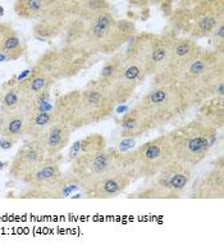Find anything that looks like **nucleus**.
I'll return each instance as SVG.
<instances>
[{
  "label": "nucleus",
  "instance_id": "27",
  "mask_svg": "<svg viewBox=\"0 0 224 250\" xmlns=\"http://www.w3.org/2000/svg\"><path fill=\"white\" fill-rule=\"evenodd\" d=\"M57 118L53 110H41L35 109L30 117V124H28L27 135L30 139H38L48 127L54 124Z\"/></svg>",
  "mask_w": 224,
  "mask_h": 250
},
{
  "label": "nucleus",
  "instance_id": "6",
  "mask_svg": "<svg viewBox=\"0 0 224 250\" xmlns=\"http://www.w3.org/2000/svg\"><path fill=\"white\" fill-rule=\"evenodd\" d=\"M173 161H176L173 149L166 134L123 153V167L132 175L133 181L155 177Z\"/></svg>",
  "mask_w": 224,
  "mask_h": 250
},
{
  "label": "nucleus",
  "instance_id": "20",
  "mask_svg": "<svg viewBox=\"0 0 224 250\" xmlns=\"http://www.w3.org/2000/svg\"><path fill=\"white\" fill-rule=\"evenodd\" d=\"M27 106L35 105L34 104H30L26 100L23 93L20 91L17 80H9V81H7V83L0 87V110L3 113H16L18 110L27 108Z\"/></svg>",
  "mask_w": 224,
  "mask_h": 250
},
{
  "label": "nucleus",
  "instance_id": "8",
  "mask_svg": "<svg viewBox=\"0 0 224 250\" xmlns=\"http://www.w3.org/2000/svg\"><path fill=\"white\" fill-rule=\"evenodd\" d=\"M192 180V168L173 161L150 178L146 185L129 194V199H180Z\"/></svg>",
  "mask_w": 224,
  "mask_h": 250
},
{
  "label": "nucleus",
  "instance_id": "13",
  "mask_svg": "<svg viewBox=\"0 0 224 250\" xmlns=\"http://www.w3.org/2000/svg\"><path fill=\"white\" fill-rule=\"evenodd\" d=\"M46 153L40 141L31 139L26 144L22 145L18 149L17 154L14 155L8 171L10 178L23 182L24 178L44 161Z\"/></svg>",
  "mask_w": 224,
  "mask_h": 250
},
{
  "label": "nucleus",
  "instance_id": "21",
  "mask_svg": "<svg viewBox=\"0 0 224 250\" xmlns=\"http://www.w3.org/2000/svg\"><path fill=\"white\" fill-rule=\"evenodd\" d=\"M35 109H39V108L27 106V108L18 110L16 113L8 114L7 124H5V127H4L1 137H5V139L14 143V141L20 140L23 136H26L28 130V124H30L31 113Z\"/></svg>",
  "mask_w": 224,
  "mask_h": 250
},
{
  "label": "nucleus",
  "instance_id": "23",
  "mask_svg": "<svg viewBox=\"0 0 224 250\" xmlns=\"http://www.w3.org/2000/svg\"><path fill=\"white\" fill-rule=\"evenodd\" d=\"M197 120L222 130L224 126V96H214L200 104Z\"/></svg>",
  "mask_w": 224,
  "mask_h": 250
},
{
  "label": "nucleus",
  "instance_id": "11",
  "mask_svg": "<svg viewBox=\"0 0 224 250\" xmlns=\"http://www.w3.org/2000/svg\"><path fill=\"white\" fill-rule=\"evenodd\" d=\"M133 182L135 181L132 175L123 168L99 178L95 182L82 188V192L87 199H96V200L114 199L122 195Z\"/></svg>",
  "mask_w": 224,
  "mask_h": 250
},
{
  "label": "nucleus",
  "instance_id": "3",
  "mask_svg": "<svg viewBox=\"0 0 224 250\" xmlns=\"http://www.w3.org/2000/svg\"><path fill=\"white\" fill-rule=\"evenodd\" d=\"M190 106H199L206 99L224 96L223 55L204 50L178 79Z\"/></svg>",
  "mask_w": 224,
  "mask_h": 250
},
{
  "label": "nucleus",
  "instance_id": "2",
  "mask_svg": "<svg viewBox=\"0 0 224 250\" xmlns=\"http://www.w3.org/2000/svg\"><path fill=\"white\" fill-rule=\"evenodd\" d=\"M137 105L153 124L154 130L168 126L191 108L178 80L165 72L153 76V83Z\"/></svg>",
  "mask_w": 224,
  "mask_h": 250
},
{
  "label": "nucleus",
  "instance_id": "12",
  "mask_svg": "<svg viewBox=\"0 0 224 250\" xmlns=\"http://www.w3.org/2000/svg\"><path fill=\"white\" fill-rule=\"evenodd\" d=\"M203 52L204 49L195 42V39L176 38L164 72L178 80L182 73L203 54Z\"/></svg>",
  "mask_w": 224,
  "mask_h": 250
},
{
  "label": "nucleus",
  "instance_id": "16",
  "mask_svg": "<svg viewBox=\"0 0 224 250\" xmlns=\"http://www.w3.org/2000/svg\"><path fill=\"white\" fill-rule=\"evenodd\" d=\"M176 35L166 34L163 36H153V42L150 46L149 57L145 64V73L147 77H153L155 75L164 72L169 61L170 50L173 45Z\"/></svg>",
  "mask_w": 224,
  "mask_h": 250
},
{
  "label": "nucleus",
  "instance_id": "25",
  "mask_svg": "<svg viewBox=\"0 0 224 250\" xmlns=\"http://www.w3.org/2000/svg\"><path fill=\"white\" fill-rule=\"evenodd\" d=\"M106 139L102 134H90L72 144L67 155V162H73L78 155L95 153L106 149Z\"/></svg>",
  "mask_w": 224,
  "mask_h": 250
},
{
  "label": "nucleus",
  "instance_id": "14",
  "mask_svg": "<svg viewBox=\"0 0 224 250\" xmlns=\"http://www.w3.org/2000/svg\"><path fill=\"white\" fill-rule=\"evenodd\" d=\"M222 21L223 0H209L206 3H200L195 8V12H192V30L190 34L195 39L210 36Z\"/></svg>",
  "mask_w": 224,
  "mask_h": 250
},
{
  "label": "nucleus",
  "instance_id": "1",
  "mask_svg": "<svg viewBox=\"0 0 224 250\" xmlns=\"http://www.w3.org/2000/svg\"><path fill=\"white\" fill-rule=\"evenodd\" d=\"M116 105L110 90L95 79L82 89L58 96L51 110L57 121L64 122L72 131H76L108 120Z\"/></svg>",
  "mask_w": 224,
  "mask_h": 250
},
{
  "label": "nucleus",
  "instance_id": "9",
  "mask_svg": "<svg viewBox=\"0 0 224 250\" xmlns=\"http://www.w3.org/2000/svg\"><path fill=\"white\" fill-rule=\"evenodd\" d=\"M123 168L122 151L116 147H106L95 153L78 155L75 161L71 162L69 171L73 173L82 190L99 178Z\"/></svg>",
  "mask_w": 224,
  "mask_h": 250
},
{
  "label": "nucleus",
  "instance_id": "19",
  "mask_svg": "<svg viewBox=\"0 0 224 250\" xmlns=\"http://www.w3.org/2000/svg\"><path fill=\"white\" fill-rule=\"evenodd\" d=\"M117 125L119 127L121 135L126 139H136L154 130L153 124L137 104H135L119 120H117Z\"/></svg>",
  "mask_w": 224,
  "mask_h": 250
},
{
  "label": "nucleus",
  "instance_id": "7",
  "mask_svg": "<svg viewBox=\"0 0 224 250\" xmlns=\"http://www.w3.org/2000/svg\"><path fill=\"white\" fill-rule=\"evenodd\" d=\"M94 55L83 49L63 45L61 49H49L40 55L32 71L48 76L55 83L59 80L72 79L92 64Z\"/></svg>",
  "mask_w": 224,
  "mask_h": 250
},
{
  "label": "nucleus",
  "instance_id": "31",
  "mask_svg": "<svg viewBox=\"0 0 224 250\" xmlns=\"http://www.w3.org/2000/svg\"><path fill=\"white\" fill-rule=\"evenodd\" d=\"M10 28H12V26H9L8 23H0V39L3 38L4 35L7 34Z\"/></svg>",
  "mask_w": 224,
  "mask_h": 250
},
{
  "label": "nucleus",
  "instance_id": "22",
  "mask_svg": "<svg viewBox=\"0 0 224 250\" xmlns=\"http://www.w3.org/2000/svg\"><path fill=\"white\" fill-rule=\"evenodd\" d=\"M65 17L59 12L57 4L53 8V11L46 16L41 18V21L35 24L34 36L41 42H46L51 39L57 38L64 27Z\"/></svg>",
  "mask_w": 224,
  "mask_h": 250
},
{
  "label": "nucleus",
  "instance_id": "26",
  "mask_svg": "<svg viewBox=\"0 0 224 250\" xmlns=\"http://www.w3.org/2000/svg\"><path fill=\"white\" fill-rule=\"evenodd\" d=\"M26 44L20 39L17 32L10 28L3 38L0 39V58L7 61H16L26 53Z\"/></svg>",
  "mask_w": 224,
  "mask_h": 250
},
{
  "label": "nucleus",
  "instance_id": "4",
  "mask_svg": "<svg viewBox=\"0 0 224 250\" xmlns=\"http://www.w3.org/2000/svg\"><path fill=\"white\" fill-rule=\"evenodd\" d=\"M218 131L197 118L176 127L166 134L172 144L174 159L191 168L199 166L217 144Z\"/></svg>",
  "mask_w": 224,
  "mask_h": 250
},
{
  "label": "nucleus",
  "instance_id": "29",
  "mask_svg": "<svg viewBox=\"0 0 224 250\" xmlns=\"http://www.w3.org/2000/svg\"><path fill=\"white\" fill-rule=\"evenodd\" d=\"M213 38H214V46L215 52L219 54H224V23L223 21L218 24L217 28L213 31Z\"/></svg>",
  "mask_w": 224,
  "mask_h": 250
},
{
  "label": "nucleus",
  "instance_id": "15",
  "mask_svg": "<svg viewBox=\"0 0 224 250\" xmlns=\"http://www.w3.org/2000/svg\"><path fill=\"white\" fill-rule=\"evenodd\" d=\"M191 199H223L224 169L214 167L197 177L191 188Z\"/></svg>",
  "mask_w": 224,
  "mask_h": 250
},
{
  "label": "nucleus",
  "instance_id": "17",
  "mask_svg": "<svg viewBox=\"0 0 224 250\" xmlns=\"http://www.w3.org/2000/svg\"><path fill=\"white\" fill-rule=\"evenodd\" d=\"M73 131L68 125L61 121H55L54 124L48 127L46 130L35 140L40 141V144L45 149L46 157H54L61 153V150L67 147L71 140V135Z\"/></svg>",
  "mask_w": 224,
  "mask_h": 250
},
{
  "label": "nucleus",
  "instance_id": "18",
  "mask_svg": "<svg viewBox=\"0 0 224 250\" xmlns=\"http://www.w3.org/2000/svg\"><path fill=\"white\" fill-rule=\"evenodd\" d=\"M54 83V80L32 69L26 79L18 81L20 91L23 93L26 100L30 104H34L36 108H39V102H42L48 96L49 90Z\"/></svg>",
  "mask_w": 224,
  "mask_h": 250
},
{
  "label": "nucleus",
  "instance_id": "5",
  "mask_svg": "<svg viewBox=\"0 0 224 250\" xmlns=\"http://www.w3.org/2000/svg\"><path fill=\"white\" fill-rule=\"evenodd\" d=\"M136 35V27L128 20L116 21L108 11L99 13L87 24L85 38L78 48L91 55H112Z\"/></svg>",
  "mask_w": 224,
  "mask_h": 250
},
{
  "label": "nucleus",
  "instance_id": "28",
  "mask_svg": "<svg viewBox=\"0 0 224 250\" xmlns=\"http://www.w3.org/2000/svg\"><path fill=\"white\" fill-rule=\"evenodd\" d=\"M123 63V53H114L112 54V57L104 63L102 71H100V75L96 80L100 81L102 85H105L108 89H110V86L113 85V83L116 81L117 76L119 73V69L122 67Z\"/></svg>",
  "mask_w": 224,
  "mask_h": 250
},
{
  "label": "nucleus",
  "instance_id": "30",
  "mask_svg": "<svg viewBox=\"0 0 224 250\" xmlns=\"http://www.w3.org/2000/svg\"><path fill=\"white\" fill-rule=\"evenodd\" d=\"M7 118H8V114L3 113V112L0 110V137H1V135H3L4 127H5V124H7Z\"/></svg>",
  "mask_w": 224,
  "mask_h": 250
},
{
  "label": "nucleus",
  "instance_id": "24",
  "mask_svg": "<svg viewBox=\"0 0 224 250\" xmlns=\"http://www.w3.org/2000/svg\"><path fill=\"white\" fill-rule=\"evenodd\" d=\"M57 4V0H17L14 11L24 20H41L46 17Z\"/></svg>",
  "mask_w": 224,
  "mask_h": 250
},
{
  "label": "nucleus",
  "instance_id": "10",
  "mask_svg": "<svg viewBox=\"0 0 224 250\" xmlns=\"http://www.w3.org/2000/svg\"><path fill=\"white\" fill-rule=\"evenodd\" d=\"M146 77L143 63L123 53L122 67L119 69L116 81L109 89L116 104L127 103Z\"/></svg>",
  "mask_w": 224,
  "mask_h": 250
}]
</instances>
